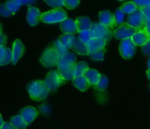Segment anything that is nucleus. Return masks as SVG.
<instances>
[{
	"label": "nucleus",
	"instance_id": "nucleus-7",
	"mask_svg": "<svg viewBox=\"0 0 150 129\" xmlns=\"http://www.w3.org/2000/svg\"><path fill=\"white\" fill-rule=\"evenodd\" d=\"M136 51V46L132 41V38L123 40L119 45V52L124 59L129 60L134 57Z\"/></svg>",
	"mask_w": 150,
	"mask_h": 129
},
{
	"label": "nucleus",
	"instance_id": "nucleus-30",
	"mask_svg": "<svg viewBox=\"0 0 150 129\" xmlns=\"http://www.w3.org/2000/svg\"><path fill=\"white\" fill-rule=\"evenodd\" d=\"M89 56L94 61H102L104 60V57H105V48L91 53L89 54Z\"/></svg>",
	"mask_w": 150,
	"mask_h": 129
},
{
	"label": "nucleus",
	"instance_id": "nucleus-19",
	"mask_svg": "<svg viewBox=\"0 0 150 129\" xmlns=\"http://www.w3.org/2000/svg\"><path fill=\"white\" fill-rule=\"evenodd\" d=\"M74 39L75 37L74 35L63 33V35H60L57 41H58V42L60 43L62 46H63L65 48L69 50L70 48H72V47H73Z\"/></svg>",
	"mask_w": 150,
	"mask_h": 129
},
{
	"label": "nucleus",
	"instance_id": "nucleus-44",
	"mask_svg": "<svg viewBox=\"0 0 150 129\" xmlns=\"http://www.w3.org/2000/svg\"><path fill=\"white\" fill-rule=\"evenodd\" d=\"M146 74H147V77H148L149 80V81H150V69H149L148 71H147Z\"/></svg>",
	"mask_w": 150,
	"mask_h": 129
},
{
	"label": "nucleus",
	"instance_id": "nucleus-6",
	"mask_svg": "<svg viewBox=\"0 0 150 129\" xmlns=\"http://www.w3.org/2000/svg\"><path fill=\"white\" fill-rule=\"evenodd\" d=\"M45 83L50 91H54L59 87L66 83V80L63 79L57 70H54L49 73L45 78Z\"/></svg>",
	"mask_w": 150,
	"mask_h": 129
},
{
	"label": "nucleus",
	"instance_id": "nucleus-13",
	"mask_svg": "<svg viewBox=\"0 0 150 129\" xmlns=\"http://www.w3.org/2000/svg\"><path fill=\"white\" fill-rule=\"evenodd\" d=\"M60 30L64 34H71V35H74V34L78 33L75 21L70 18H67L64 21L60 22Z\"/></svg>",
	"mask_w": 150,
	"mask_h": 129
},
{
	"label": "nucleus",
	"instance_id": "nucleus-3",
	"mask_svg": "<svg viewBox=\"0 0 150 129\" xmlns=\"http://www.w3.org/2000/svg\"><path fill=\"white\" fill-rule=\"evenodd\" d=\"M67 18V13L63 9L54 8L48 12L41 13V21L46 24H56L60 23Z\"/></svg>",
	"mask_w": 150,
	"mask_h": 129
},
{
	"label": "nucleus",
	"instance_id": "nucleus-42",
	"mask_svg": "<svg viewBox=\"0 0 150 129\" xmlns=\"http://www.w3.org/2000/svg\"><path fill=\"white\" fill-rule=\"evenodd\" d=\"M146 31L147 33H148L149 37V41H150V25L147 26L146 28Z\"/></svg>",
	"mask_w": 150,
	"mask_h": 129
},
{
	"label": "nucleus",
	"instance_id": "nucleus-33",
	"mask_svg": "<svg viewBox=\"0 0 150 129\" xmlns=\"http://www.w3.org/2000/svg\"><path fill=\"white\" fill-rule=\"evenodd\" d=\"M80 4V0H65L64 6L67 9L72 10L77 8Z\"/></svg>",
	"mask_w": 150,
	"mask_h": 129
},
{
	"label": "nucleus",
	"instance_id": "nucleus-4",
	"mask_svg": "<svg viewBox=\"0 0 150 129\" xmlns=\"http://www.w3.org/2000/svg\"><path fill=\"white\" fill-rule=\"evenodd\" d=\"M127 24L136 29L138 31H144L147 27L146 18L140 8L132 13L129 14L127 18Z\"/></svg>",
	"mask_w": 150,
	"mask_h": 129
},
{
	"label": "nucleus",
	"instance_id": "nucleus-35",
	"mask_svg": "<svg viewBox=\"0 0 150 129\" xmlns=\"http://www.w3.org/2000/svg\"><path fill=\"white\" fill-rule=\"evenodd\" d=\"M132 2H134L138 8H142L150 5V0H132Z\"/></svg>",
	"mask_w": 150,
	"mask_h": 129
},
{
	"label": "nucleus",
	"instance_id": "nucleus-12",
	"mask_svg": "<svg viewBox=\"0 0 150 129\" xmlns=\"http://www.w3.org/2000/svg\"><path fill=\"white\" fill-rule=\"evenodd\" d=\"M99 23L102 25L108 27V28L113 29L116 27L115 26L114 15L111 13L109 11H102L99 13Z\"/></svg>",
	"mask_w": 150,
	"mask_h": 129
},
{
	"label": "nucleus",
	"instance_id": "nucleus-23",
	"mask_svg": "<svg viewBox=\"0 0 150 129\" xmlns=\"http://www.w3.org/2000/svg\"><path fill=\"white\" fill-rule=\"evenodd\" d=\"M74 51L76 54H80V55H89V53L86 48V44L82 43L78 38H75L74 42L73 47Z\"/></svg>",
	"mask_w": 150,
	"mask_h": 129
},
{
	"label": "nucleus",
	"instance_id": "nucleus-8",
	"mask_svg": "<svg viewBox=\"0 0 150 129\" xmlns=\"http://www.w3.org/2000/svg\"><path fill=\"white\" fill-rule=\"evenodd\" d=\"M138 31L136 29L131 27L129 24L126 22L123 23L119 28L115 30L113 35L117 40L123 41L127 38H132V35L136 33Z\"/></svg>",
	"mask_w": 150,
	"mask_h": 129
},
{
	"label": "nucleus",
	"instance_id": "nucleus-22",
	"mask_svg": "<svg viewBox=\"0 0 150 129\" xmlns=\"http://www.w3.org/2000/svg\"><path fill=\"white\" fill-rule=\"evenodd\" d=\"M88 68V64L86 62H79L76 63L72 68L74 79L84 75L85 72Z\"/></svg>",
	"mask_w": 150,
	"mask_h": 129
},
{
	"label": "nucleus",
	"instance_id": "nucleus-47",
	"mask_svg": "<svg viewBox=\"0 0 150 129\" xmlns=\"http://www.w3.org/2000/svg\"><path fill=\"white\" fill-rule=\"evenodd\" d=\"M118 1H125V0H118Z\"/></svg>",
	"mask_w": 150,
	"mask_h": 129
},
{
	"label": "nucleus",
	"instance_id": "nucleus-15",
	"mask_svg": "<svg viewBox=\"0 0 150 129\" xmlns=\"http://www.w3.org/2000/svg\"><path fill=\"white\" fill-rule=\"evenodd\" d=\"M106 42L102 39H93L91 38L90 41L86 44V48L89 54L99 51L101 49H104L106 46Z\"/></svg>",
	"mask_w": 150,
	"mask_h": 129
},
{
	"label": "nucleus",
	"instance_id": "nucleus-48",
	"mask_svg": "<svg viewBox=\"0 0 150 129\" xmlns=\"http://www.w3.org/2000/svg\"><path fill=\"white\" fill-rule=\"evenodd\" d=\"M149 88H150V85H149Z\"/></svg>",
	"mask_w": 150,
	"mask_h": 129
},
{
	"label": "nucleus",
	"instance_id": "nucleus-18",
	"mask_svg": "<svg viewBox=\"0 0 150 129\" xmlns=\"http://www.w3.org/2000/svg\"><path fill=\"white\" fill-rule=\"evenodd\" d=\"M75 24L77 26V31L79 32L86 31V30H90L91 27L92 25V22L88 17L82 16L79 17L75 21Z\"/></svg>",
	"mask_w": 150,
	"mask_h": 129
},
{
	"label": "nucleus",
	"instance_id": "nucleus-29",
	"mask_svg": "<svg viewBox=\"0 0 150 129\" xmlns=\"http://www.w3.org/2000/svg\"><path fill=\"white\" fill-rule=\"evenodd\" d=\"M124 18H125V13L121 11V9L116 10V11L115 12L114 14V20H115V26L118 27L119 26L120 27L122 24H123Z\"/></svg>",
	"mask_w": 150,
	"mask_h": 129
},
{
	"label": "nucleus",
	"instance_id": "nucleus-32",
	"mask_svg": "<svg viewBox=\"0 0 150 129\" xmlns=\"http://www.w3.org/2000/svg\"><path fill=\"white\" fill-rule=\"evenodd\" d=\"M78 39L84 44L87 43L91 39L89 30H86V31H83V32H79Z\"/></svg>",
	"mask_w": 150,
	"mask_h": 129
},
{
	"label": "nucleus",
	"instance_id": "nucleus-1",
	"mask_svg": "<svg viewBox=\"0 0 150 129\" xmlns=\"http://www.w3.org/2000/svg\"><path fill=\"white\" fill-rule=\"evenodd\" d=\"M27 90L30 98L35 101H41L47 97L50 90L46 85L45 81H33L29 83L27 86Z\"/></svg>",
	"mask_w": 150,
	"mask_h": 129
},
{
	"label": "nucleus",
	"instance_id": "nucleus-31",
	"mask_svg": "<svg viewBox=\"0 0 150 129\" xmlns=\"http://www.w3.org/2000/svg\"><path fill=\"white\" fill-rule=\"evenodd\" d=\"M44 2L52 8H60L64 5L65 0H44Z\"/></svg>",
	"mask_w": 150,
	"mask_h": 129
},
{
	"label": "nucleus",
	"instance_id": "nucleus-5",
	"mask_svg": "<svg viewBox=\"0 0 150 129\" xmlns=\"http://www.w3.org/2000/svg\"><path fill=\"white\" fill-rule=\"evenodd\" d=\"M59 60V54L54 47H50L44 50L40 57V61L46 68L57 66Z\"/></svg>",
	"mask_w": 150,
	"mask_h": 129
},
{
	"label": "nucleus",
	"instance_id": "nucleus-9",
	"mask_svg": "<svg viewBox=\"0 0 150 129\" xmlns=\"http://www.w3.org/2000/svg\"><path fill=\"white\" fill-rule=\"evenodd\" d=\"M77 61L76 54L71 52H66L64 55L59 57L57 68H72Z\"/></svg>",
	"mask_w": 150,
	"mask_h": 129
},
{
	"label": "nucleus",
	"instance_id": "nucleus-41",
	"mask_svg": "<svg viewBox=\"0 0 150 129\" xmlns=\"http://www.w3.org/2000/svg\"><path fill=\"white\" fill-rule=\"evenodd\" d=\"M22 5H30L36 2L37 0H20Z\"/></svg>",
	"mask_w": 150,
	"mask_h": 129
},
{
	"label": "nucleus",
	"instance_id": "nucleus-24",
	"mask_svg": "<svg viewBox=\"0 0 150 129\" xmlns=\"http://www.w3.org/2000/svg\"><path fill=\"white\" fill-rule=\"evenodd\" d=\"M10 123L16 129H26L28 125V124L26 123L25 120L21 115H15L11 117Z\"/></svg>",
	"mask_w": 150,
	"mask_h": 129
},
{
	"label": "nucleus",
	"instance_id": "nucleus-25",
	"mask_svg": "<svg viewBox=\"0 0 150 129\" xmlns=\"http://www.w3.org/2000/svg\"><path fill=\"white\" fill-rule=\"evenodd\" d=\"M21 2L20 0H7L5 6L12 14L16 13L21 8Z\"/></svg>",
	"mask_w": 150,
	"mask_h": 129
},
{
	"label": "nucleus",
	"instance_id": "nucleus-11",
	"mask_svg": "<svg viewBox=\"0 0 150 129\" xmlns=\"http://www.w3.org/2000/svg\"><path fill=\"white\" fill-rule=\"evenodd\" d=\"M25 52V47L20 40L14 41L12 50V63L16 64Z\"/></svg>",
	"mask_w": 150,
	"mask_h": 129
},
{
	"label": "nucleus",
	"instance_id": "nucleus-16",
	"mask_svg": "<svg viewBox=\"0 0 150 129\" xmlns=\"http://www.w3.org/2000/svg\"><path fill=\"white\" fill-rule=\"evenodd\" d=\"M131 38H132V41L136 46H143L149 41V35L146 29L144 31L137 32L136 33L132 35Z\"/></svg>",
	"mask_w": 150,
	"mask_h": 129
},
{
	"label": "nucleus",
	"instance_id": "nucleus-21",
	"mask_svg": "<svg viewBox=\"0 0 150 129\" xmlns=\"http://www.w3.org/2000/svg\"><path fill=\"white\" fill-rule=\"evenodd\" d=\"M83 76H85L88 80L89 83L91 84V87H93L96 85L101 79V74L99 71L94 69H90V68H88L85 72Z\"/></svg>",
	"mask_w": 150,
	"mask_h": 129
},
{
	"label": "nucleus",
	"instance_id": "nucleus-28",
	"mask_svg": "<svg viewBox=\"0 0 150 129\" xmlns=\"http://www.w3.org/2000/svg\"><path fill=\"white\" fill-rule=\"evenodd\" d=\"M108 84H109V81H108V77L105 75H101V79L99 82L92 87H93L95 90H99V91H104L107 89Z\"/></svg>",
	"mask_w": 150,
	"mask_h": 129
},
{
	"label": "nucleus",
	"instance_id": "nucleus-46",
	"mask_svg": "<svg viewBox=\"0 0 150 129\" xmlns=\"http://www.w3.org/2000/svg\"><path fill=\"white\" fill-rule=\"evenodd\" d=\"M148 68H149V69H150V58L148 61Z\"/></svg>",
	"mask_w": 150,
	"mask_h": 129
},
{
	"label": "nucleus",
	"instance_id": "nucleus-45",
	"mask_svg": "<svg viewBox=\"0 0 150 129\" xmlns=\"http://www.w3.org/2000/svg\"><path fill=\"white\" fill-rule=\"evenodd\" d=\"M2 25L1 24V23H0V34H2Z\"/></svg>",
	"mask_w": 150,
	"mask_h": 129
},
{
	"label": "nucleus",
	"instance_id": "nucleus-38",
	"mask_svg": "<svg viewBox=\"0 0 150 129\" xmlns=\"http://www.w3.org/2000/svg\"><path fill=\"white\" fill-rule=\"evenodd\" d=\"M142 52L147 57H150V41H149L145 45H144L141 48Z\"/></svg>",
	"mask_w": 150,
	"mask_h": 129
},
{
	"label": "nucleus",
	"instance_id": "nucleus-2",
	"mask_svg": "<svg viewBox=\"0 0 150 129\" xmlns=\"http://www.w3.org/2000/svg\"><path fill=\"white\" fill-rule=\"evenodd\" d=\"M91 38L93 39H102L105 41L106 43H108L112 38L114 31L112 28H108L105 26L102 25L100 23H92L90 30Z\"/></svg>",
	"mask_w": 150,
	"mask_h": 129
},
{
	"label": "nucleus",
	"instance_id": "nucleus-20",
	"mask_svg": "<svg viewBox=\"0 0 150 129\" xmlns=\"http://www.w3.org/2000/svg\"><path fill=\"white\" fill-rule=\"evenodd\" d=\"M73 85L82 92L86 91L91 87V84L85 76L75 78L73 80Z\"/></svg>",
	"mask_w": 150,
	"mask_h": 129
},
{
	"label": "nucleus",
	"instance_id": "nucleus-39",
	"mask_svg": "<svg viewBox=\"0 0 150 129\" xmlns=\"http://www.w3.org/2000/svg\"><path fill=\"white\" fill-rule=\"evenodd\" d=\"M7 37L3 34H0V47L5 46L7 43Z\"/></svg>",
	"mask_w": 150,
	"mask_h": 129
},
{
	"label": "nucleus",
	"instance_id": "nucleus-40",
	"mask_svg": "<svg viewBox=\"0 0 150 129\" xmlns=\"http://www.w3.org/2000/svg\"><path fill=\"white\" fill-rule=\"evenodd\" d=\"M0 129H16L15 127L13 126V125L11 123H8V122H4L3 125H2V128Z\"/></svg>",
	"mask_w": 150,
	"mask_h": 129
},
{
	"label": "nucleus",
	"instance_id": "nucleus-37",
	"mask_svg": "<svg viewBox=\"0 0 150 129\" xmlns=\"http://www.w3.org/2000/svg\"><path fill=\"white\" fill-rule=\"evenodd\" d=\"M141 11H143V13L145 15L146 18V24L147 26L150 25V5L149 6L144 7V8H140Z\"/></svg>",
	"mask_w": 150,
	"mask_h": 129
},
{
	"label": "nucleus",
	"instance_id": "nucleus-43",
	"mask_svg": "<svg viewBox=\"0 0 150 129\" xmlns=\"http://www.w3.org/2000/svg\"><path fill=\"white\" fill-rule=\"evenodd\" d=\"M3 123H4L3 119H2V115H1V114H0V128H2V125H3Z\"/></svg>",
	"mask_w": 150,
	"mask_h": 129
},
{
	"label": "nucleus",
	"instance_id": "nucleus-17",
	"mask_svg": "<svg viewBox=\"0 0 150 129\" xmlns=\"http://www.w3.org/2000/svg\"><path fill=\"white\" fill-rule=\"evenodd\" d=\"M12 62V50L5 46L0 47V66L6 65Z\"/></svg>",
	"mask_w": 150,
	"mask_h": 129
},
{
	"label": "nucleus",
	"instance_id": "nucleus-14",
	"mask_svg": "<svg viewBox=\"0 0 150 129\" xmlns=\"http://www.w3.org/2000/svg\"><path fill=\"white\" fill-rule=\"evenodd\" d=\"M20 115L24 118L28 125L33 123L35 119L38 115V111L35 107H27L20 111Z\"/></svg>",
	"mask_w": 150,
	"mask_h": 129
},
{
	"label": "nucleus",
	"instance_id": "nucleus-10",
	"mask_svg": "<svg viewBox=\"0 0 150 129\" xmlns=\"http://www.w3.org/2000/svg\"><path fill=\"white\" fill-rule=\"evenodd\" d=\"M41 11L38 8L30 6V5L28 7L27 20L30 26L34 27V26H36L39 24L40 21H41Z\"/></svg>",
	"mask_w": 150,
	"mask_h": 129
},
{
	"label": "nucleus",
	"instance_id": "nucleus-36",
	"mask_svg": "<svg viewBox=\"0 0 150 129\" xmlns=\"http://www.w3.org/2000/svg\"><path fill=\"white\" fill-rule=\"evenodd\" d=\"M13 14L8 10L5 4H0V15L3 17H10Z\"/></svg>",
	"mask_w": 150,
	"mask_h": 129
},
{
	"label": "nucleus",
	"instance_id": "nucleus-27",
	"mask_svg": "<svg viewBox=\"0 0 150 129\" xmlns=\"http://www.w3.org/2000/svg\"><path fill=\"white\" fill-rule=\"evenodd\" d=\"M72 68H57V71L60 74L63 79L66 81H73L74 79L73 74V71Z\"/></svg>",
	"mask_w": 150,
	"mask_h": 129
},
{
	"label": "nucleus",
	"instance_id": "nucleus-26",
	"mask_svg": "<svg viewBox=\"0 0 150 129\" xmlns=\"http://www.w3.org/2000/svg\"><path fill=\"white\" fill-rule=\"evenodd\" d=\"M138 7L134 2H127L125 3L122 4L120 7V9L124 13L126 14H131L135 12V11L138 10Z\"/></svg>",
	"mask_w": 150,
	"mask_h": 129
},
{
	"label": "nucleus",
	"instance_id": "nucleus-34",
	"mask_svg": "<svg viewBox=\"0 0 150 129\" xmlns=\"http://www.w3.org/2000/svg\"><path fill=\"white\" fill-rule=\"evenodd\" d=\"M53 47H54V48L57 50V52H58L59 57H61V56H63V55H64L66 52H68V50L66 49V48H65L63 46H62L60 45V43L58 42V41H57V40L54 42Z\"/></svg>",
	"mask_w": 150,
	"mask_h": 129
}]
</instances>
